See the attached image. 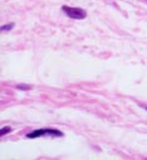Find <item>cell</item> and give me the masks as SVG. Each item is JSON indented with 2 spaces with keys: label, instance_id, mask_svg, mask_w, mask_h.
Returning a JSON list of instances; mask_svg holds the SVG:
<instances>
[{
  "label": "cell",
  "instance_id": "52a82bcc",
  "mask_svg": "<svg viewBox=\"0 0 147 160\" xmlns=\"http://www.w3.org/2000/svg\"><path fill=\"white\" fill-rule=\"evenodd\" d=\"M146 110H147V107H146Z\"/></svg>",
  "mask_w": 147,
  "mask_h": 160
},
{
  "label": "cell",
  "instance_id": "8992f818",
  "mask_svg": "<svg viewBox=\"0 0 147 160\" xmlns=\"http://www.w3.org/2000/svg\"><path fill=\"white\" fill-rule=\"evenodd\" d=\"M145 2H147V0H145Z\"/></svg>",
  "mask_w": 147,
  "mask_h": 160
},
{
  "label": "cell",
  "instance_id": "277c9868",
  "mask_svg": "<svg viewBox=\"0 0 147 160\" xmlns=\"http://www.w3.org/2000/svg\"><path fill=\"white\" fill-rule=\"evenodd\" d=\"M14 28V23H12V24H9V25H3L2 27V30L3 32H7V30H12Z\"/></svg>",
  "mask_w": 147,
  "mask_h": 160
},
{
  "label": "cell",
  "instance_id": "5b68a950",
  "mask_svg": "<svg viewBox=\"0 0 147 160\" xmlns=\"http://www.w3.org/2000/svg\"><path fill=\"white\" fill-rule=\"evenodd\" d=\"M10 131H12V128H9V126H8V128H3L2 131H0V135L3 136V135H5V134H9Z\"/></svg>",
  "mask_w": 147,
  "mask_h": 160
},
{
  "label": "cell",
  "instance_id": "3957f363",
  "mask_svg": "<svg viewBox=\"0 0 147 160\" xmlns=\"http://www.w3.org/2000/svg\"><path fill=\"white\" fill-rule=\"evenodd\" d=\"M17 88L18 90H23V91H28V90H31V86H28V85H18Z\"/></svg>",
  "mask_w": 147,
  "mask_h": 160
},
{
  "label": "cell",
  "instance_id": "7a4b0ae2",
  "mask_svg": "<svg viewBox=\"0 0 147 160\" xmlns=\"http://www.w3.org/2000/svg\"><path fill=\"white\" fill-rule=\"evenodd\" d=\"M44 135L63 136V132H60L59 130H55V129H39V130H35V131L28 134L26 138H29V139H34V138H39V136H44Z\"/></svg>",
  "mask_w": 147,
  "mask_h": 160
},
{
  "label": "cell",
  "instance_id": "6da1fadb",
  "mask_svg": "<svg viewBox=\"0 0 147 160\" xmlns=\"http://www.w3.org/2000/svg\"><path fill=\"white\" fill-rule=\"evenodd\" d=\"M63 12L72 19H84L87 17V12L82 8H73V7H63Z\"/></svg>",
  "mask_w": 147,
  "mask_h": 160
}]
</instances>
